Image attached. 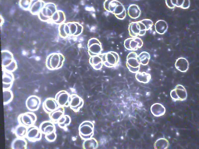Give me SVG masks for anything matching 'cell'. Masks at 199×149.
I'll use <instances>...</instances> for the list:
<instances>
[{
  "mask_svg": "<svg viewBox=\"0 0 199 149\" xmlns=\"http://www.w3.org/2000/svg\"><path fill=\"white\" fill-rule=\"evenodd\" d=\"M153 23L149 19H145L141 21L130 23L128 27L129 35L132 37L144 35L146 31L152 27Z\"/></svg>",
  "mask_w": 199,
  "mask_h": 149,
  "instance_id": "6da1fadb",
  "label": "cell"
},
{
  "mask_svg": "<svg viewBox=\"0 0 199 149\" xmlns=\"http://www.w3.org/2000/svg\"><path fill=\"white\" fill-rule=\"evenodd\" d=\"M105 9L114 14L118 19H123L125 17L126 11L123 5L117 0H106L104 2Z\"/></svg>",
  "mask_w": 199,
  "mask_h": 149,
  "instance_id": "7a4b0ae2",
  "label": "cell"
},
{
  "mask_svg": "<svg viewBox=\"0 0 199 149\" xmlns=\"http://www.w3.org/2000/svg\"><path fill=\"white\" fill-rule=\"evenodd\" d=\"M137 53L132 52L128 55L126 59V66L129 70L132 73H137L140 70V64Z\"/></svg>",
  "mask_w": 199,
  "mask_h": 149,
  "instance_id": "3957f363",
  "label": "cell"
},
{
  "mask_svg": "<svg viewBox=\"0 0 199 149\" xmlns=\"http://www.w3.org/2000/svg\"><path fill=\"white\" fill-rule=\"evenodd\" d=\"M37 120V116L32 112H26L19 115L18 117L19 124L27 127L34 125Z\"/></svg>",
  "mask_w": 199,
  "mask_h": 149,
  "instance_id": "277c9868",
  "label": "cell"
},
{
  "mask_svg": "<svg viewBox=\"0 0 199 149\" xmlns=\"http://www.w3.org/2000/svg\"><path fill=\"white\" fill-rule=\"evenodd\" d=\"M102 59L103 63L105 66L108 67H112L117 64L119 57L116 52L110 51L103 54Z\"/></svg>",
  "mask_w": 199,
  "mask_h": 149,
  "instance_id": "5b68a950",
  "label": "cell"
},
{
  "mask_svg": "<svg viewBox=\"0 0 199 149\" xmlns=\"http://www.w3.org/2000/svg\"><path fill=\"white\" fill-rule=\"evenodd\" d=\"M124 44L126 49L135 51L142 46L143 42L141 38L139 37H131L126 39L124 41Z\"/></svg>",
  "mask_w": 199,
  "mask_h": 149,
  "instance_id": "8992f818",
  "label": "cell"
},
{
  "mask_svg": "<svg viewBox=\"0 0 199 149\" xmlns=\"http://www.w3.org/2000/svg\"><path fill=\"white\" fill-rule=\"evenodd\" d=\"M171 98L176 101H184L187 97V93L185 88L182 85L178 84L172 90L170 93Z\"/></svg>",
  "mask_w": 199,
  "mask_h": 149,
  "instance_id": "52a82bcc",
  "label": "cell"
},
{
  "mask_svg": "<svg viewBox=\"0 0 199 149\" xmlns=\"http://www.w3.org/2000/svg\"><path fill=\"white\" fill-rule=\"evenodd\" d=\"M42 134L39 128L33 125L27 128L26 138L30 141L35 142L41 139Z\"/></svg>",
  "mask_w": 199,
  "mask_h": 149,
  "instance_id": "ba28073f",
  "label": "cell"
},
{
  "mask_svg": "<svg viewBox=\"0 0 199 149\" xmlns=\"http://www.w3.org/2000/svg\"><path fill=\"white\" fill-rule=\"evenodd\" d=\"M26 106L29 111H34L37 110L41 104L40 98L35 96H32L29 97L26 102Z\"/></svg>",
  "mask_w": 199,
  "mask_h": 149,
  "instance_id": "9c48e42d",
  "label": "cell"
},
{
  "mask_svg": "<svg viewBox=\"0 0 199 149\" xmlns=\"http://www.w3.org/2000/svg\"><path fill=\"white\" fill-rule=\"evenodd\" d=\"M42 107L44 111L49 114L56 110L57 106L56 102L54 99L49 98L46 99L44 101Z\"/></svg>",
  "mask_w": 199,
  "mask_h": 149,
  "instance_id": "30bf717a",
  "label": "cell"
},
{
  "mask_svg": "<svg viewBox=\"0 0 199 149\" xmlns=\"http://www.w3.org/2000/svg\"><path fill=\"white\" fill-rule=\"evenodd\" d=\"M39 129L42 134L46 135L55 131V127L52 122L50 121H45L40 124Z\"/></svg>",
  "mask_w": 199,
  "mask_h": 149,
  "instance_id": "8fae6325",
  "label": "cell"
},
{
  "mask_svg": "<svg viewBox=\"0 0 199 149\" xmlns=\"http://www.w3.org/2000/svg\"><path fill=\"white\" fill-rule=\"evenodd\" d=\"M150 111L152 114L156 117H159L163 115L166 112L165 107L162 104L155 103L151 107Z\"/></svg>",
  "mask_w": 199,
  "mask_h": 149,
  "instance_id": "7c38bea8",
  "label": "cell"
},
{
  "mask_svg": "<svg viewBox=\"0 0 199 149\" xmlns=\"http://www.w3.org/2000/svg\"><path fill=\"white\" fill-rule=\"evenodd\" d=\"M11 147L13 149H26L27 148V143L25 138L17 137L12 141Z\"/></svg>",
  "mask_w": 199,
  "mask_h": 149,
  "instance_id": "4fadbf2b",
  "label": "cell"
},
{
  "mask_svg": "<svg viewBox=\"0 0 199 149\" xmlns=\"http://www.w3.org/2000/svg\"><path fill=\"white\" fill-rule=\"evenodd\" d=\"M175 66L179 71L183 72H186L188 69L189 64L188 61L185 58L180 57L176 60Z\"/></svg>",
  "mask_w": 199,
  "mask_h": 149,
  "instance_id": "5bb4252c",
  "label": "cell"
},
{
  "mask_svg": "<svg viewBox=\"0 0 199 149\" xmlns=\"http://www.w3.org/2000/svg\"><path fill=\"white\" fill-rule=\"evenodd\" d=\"M128 15L131 18L135 19L139 17L141 14V10L139 6L135 4H132L128 9Z\"/></svg>",
  "mask_w": 199,
  "mask_h": 149,
  "instance_id": "9a60e30c",
  "label": "cell"
},
{
  "mask_svg": "<svg viewBox=\"0 0 199 149\" xmlns=\"http://www.w3.org/2000/svg\"><path fill=\"white\" fill-rule=\"evenodd\" d=\"M155 28L157 33L160 35H163L166 33L167 30V24L164 20H158L155 24Z\"/></svg>",
  "mask_w": 199,
  "mask_h": 149,
  "instance_id": "2e32d148",
  "label": "cell"
},
{
  "mask_svg": "<svg viewBox=\"0 0 199 149\" xmlns=\"http://www.w3.org/2000/svg\"><path fill=\"white\" fill-rule=\"evenodd\" d=\"M27 128L24 125L19 124L15 129L14 133L17 137L26 138Z\"/></svg>",
  "mask_w": 199,
  "mask_h": 149,
  "instance_id": "e0dca14e",
  "label": "cell"
},
{
  "mask_svg": "<svg viewBox=\"0 0 199 149\" xmlns=\"http://www.w3.org/2000/svg\"><path fill=\"white\" fill-rule=\"evenodd\" d=\"M136 78L138 81L143 83H146L149 81L151 78V75L145 72H138L135 75Z\"/></svg>",
  "mask_w": 199,
  "mask_h": 149,
  "instance_id": "ac0fdd59",
  "label": "cell"
},
{
  "mask_svg": "<svg viewBox=\"0 0 199 149\" xmlns=\"http://www.w3.org/2000/svg\"><path fill=\"white\" fill-rule=\"evenodd\" d=\"M169 146V143L167 139L161 138L156 141L154 144L155 149H167Z\"/></svg>",
  "mask_w": 199,
  "mask_h": 149,
  "instance_id": "d6986e66",
  "label": "cell"
},
{
  "mask_svg": "<svg viewBox=\"0 0 199 149\" xmlns=\"http://www.w3.org/2000/svg\"><path fill=\"white\" fill-rule=\"evenodd\" d=\"M138 58L140 64L146 65L149 63L150 57L149 54L148 52L144 51L141 52L138 55Z\"/></svg>",
  "mask_w": 199,
  "mask_h": 149,
  "instance_id": "ffe728a7",
  "label": "cell"
},
{
  "mask_svg": "<svg viewBox=\"0 0 199 149\" xmlns=\"http://www.w3.org/2000/svg\"><path fill=\"white\" fill-rule=\"evenodd\" d=\"M190 0H176L175 6L184 9L188 8L190 5Z\"/></svg>",
  "mask_w": 199,
  "mask_h": 149,
  "instance_id": "44dd1931",
  "label": "cell"
},
{
  "mask_svg": "<svg viewBox=\"0 0 199 149\" xmlns=\"http://www.w3.org/2000/svg\"><path fill=\"white\" fill-rule=\"evenodd\" d=\"M56 135L55 131L51 133L45 135V138L47 141L52 142L55 140Z\"/></svg>",
  "mask_w": 199,
  "mask_h": 149,
  "instance_id": "7402d4cb",
  "label": "cell"
},
{
  "mask_svg": "<svg viewBox=\"0 0 199 149\" xmlns=\"http://www.w3.org/2000/svg\"><path fill=\"white\" fill-rule=\"evenodd\" d=\"M167 6L170 8L173 9L175 7V0H165Z\"/></svg>",
  "mask_w": 199,
  "mask_h": 149,
  "instance_id": "603a6c76",
  "label": "cell"
}]
</instances>
